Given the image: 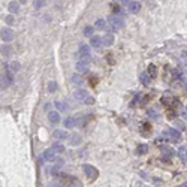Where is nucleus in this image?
<instances>
[{"mask_svg": "<svg viewBox=\"0 0 187 187\" xmlns=\"http://www.w3.org/2000/svg\"><path fill=\"white\" fill-rule=\"evenodd\" d=\"M163 138L166 141H172V142H181V139H183L181 132L174 127H169L166 132H163Z\"/></svg>", "mask_w": 187, "mask_h": 187, "instance_id": "nucleus-1", "label": "nucleus"}, {"mask_svg": "<svg viewBox=\"0 0 187 187\" xmlns=\"http://www.w3.org/2000/svg\"><path fill=\"white\" fill-rule=\"evenodd\" d=\"M108 21H109L112 30H120L124 26V20H123V16H120V15H114L112 14L109 18H108Z\"/></svg>", "mask_w": 187, "mask_h": 187, "instance_id": "nucleus-2", "label": "nucleus"}, {"mask_svg": "<svg viewBox=\"0 0 187 187\" xmlns=\"http://www.w3.org/2000/svg\"><path fill=\"white\" fill-rule=\"evenodd\" d=\"M14 84V76H12V72L9 69L5 71V74L0 76V87H8V86H12Z\"/></svg>", "mask_w": 187, "mask_h": 187, "instance_id": "nucleus-3", "label": "nucleus"}, {"mask_svg": "<svg viewBox=\"0 0 187 187\" xmlns=\"http://www.w3.org/2000/svg\"><path fill=\"white\" fill-rule=\"evenodd\" d=\"M0 38H2V41L6 42V44L12 42V41H14V31H12V29L3 27L2 30H0Z\"/></svg>", "mask_w": 187, "mask_h": 187, "instance_id": "nucleus-4", "label": "nucleus"}, {"mask_svg": "<svg viewBox=\"0 0 187 187\" xmlns=\"http://www.w3.org/2000/svg\"><path fill=\"white\" fill-rule=\"evenodd\" d=\"M82 171H84V174H86L90 180H96V177L99 175L97 169L94 166H91V165H82Z\"/></svg>", "mask_w": 187, "mask_h": 187, "instance_id": "nucleus-5", "label": "nucleus"}, {"mask_svg": "<svg viewBox=\"0 0 187 187\" xmlns=\"http://www.w3.org/2000/svg\"><path fill=\"white\" fill-rule=\"evenodd\" d=\"M78 54H79V59L89 61V59H90V46L87 44H81L79 48H78Z\"/></svg>", "mask_w": 187, "mask_h": 187, "instance_id": "nucleus-6", "label": "nucleus"}, {"mask_svg": "<svg viewBox=\"0 0 187 187\" xmlns=\"http://www.w3.org/2000/svg\"><path fill=\"white\" fill-rule=\"evenodd\" d=\"M41 162H54L56 160V151L53 150V148H48V150H45L42 154H41V159H39Z\"/></svg>", "mask_w": 187, "mask_h": 187, "instance_id": "nucleus-7", "label": "nucleus"}, {"mask_svg": "<svg viewBox=\"0 0 187 187\" xmlns=\"http://www.w3.org/2000/svg\"><path fill=\"white\" fill-rule=\"evenodd\" d=\"M89 96H90V94H89V91L82 90V89H78L76 91H74V97H75L76 100H79V102H84V100H86Z\"/></svg>", "mask_w": 187, "mask_h": 187, "instance_id": "nucleus-8", "label": "nucleus"}, {"mask_svg": "<svg viewBox=\"0 0 187 187\" xmlns=\"http://www.w3.org/2000/svg\"><path fill=\"white\" fill-rule=\"evenodd\" d=\"M48 120L53 123V124H59V123L61 121L60 112H57V111H51V112H48Z\"/></svg>", "mask_w": 187, "mask_h": 187, "instance_id": "nucleus-9", "label": "nucleus"}, {"mask_svg": "<svg viewBox=\"0 0 187 187\" xmlns=\"http://www.w3.org/2000/svg\"><path fill=\"white\" fill-rule=\"evenodd\" d=\"M53 136H54L56 139H59V141H64V139H69L71 135L67 133L66 130H54Z\"/></svg>", "mask_w": 187, "mask_h": 187, "instance_id": "nucleus-10", "label": "nucleus"}, {"mask_svg": "<svg viewBox=\"0 0 187 187\" xmlns=\"http://www.w3.org/2000/svg\"><path fill=\"white\" fill-rule=\"evenodd\" d=\"M76 71H78L79 74H86V72L89 71V63H87L86 60L78 61V63H76Z\"/></svg>", "mask_w": 187, "mask_h": 187, "instance_id": "nucleus-11", "label": "nucleus"}, {"mask_svg": "<svg viewBox=\"0 0 187 187\" xmlns=\"http://www.w3.org/2000/svg\"><path fill=\"white\" fill-rule=\"evenodd\" d=\"M114 44V36L111 35V33H106V35L102 36V45L105 46H111Z\"/></svg>", "mask_w": 187, "mask_h": 187, "instance_id": "nucleus-12", "label": "nucleus"}, {"mask_svg": "<svg viewBox=\"0 0 187 187\" xmlns=\"http://www.w3.org/2000/svg\"><path fill=\"white\" fill-rule=\"evenodd\" d=\"M63 124H64V127H67V129H74V127L76 126V118H75V117H67V118H64Z\"/></svg>", "mask_w": 187, "mask_h": 187, "instance_id": "nucleus-13", "label": "nucleus"}, {"mask_svg": "<svg viewBox=\"0 0 187 187\" xmlns=\"http://www.w3.org/2000/svg\"><path fill=\"white\" fill-rule=\"evenodd\" d=\"M139 9H141V3H139V2H130V5H129V8H127V11H129L130 14H138Z\"/></svg>", "mask_w": 187, "mask_h": 187, "instance_id": "nucleus-14", "label": "nucleus"}, {"mask_svg": "<svg viewBox=\"0 0 187 187\" xmlns=\"http://www.w3.org/2000/svg\"><path fill=\"white\" fill-rule=\"evenodd\" d=\"M8 9H9L12 14H18V12H20V3L14 0V2H11V3L8 5Z\"/></svg>", "mask_w": 187, "mask_h": 187, "instance_id": "nucleus-15", "label": "nucleus"}, {"mask_svg": "<svg viewBox=\"0 0 187 187\" xmlns=\"http://www.w3.org/2000/svg\"><path fill=\"white\" fill-rule=\"evenodd\" d=\"M174 154V150L169 148V147H163L162 148V157H166V159H171Z\"/></svg>", "mask_w": 187, "mask_h": 187, "instance_id": "nucleus-16", "label": "nucleus"}, {"mask_svg": "<svg viewBox=\"0 0 187 187\" xmlns=\"http://www.w3.org/2000/svg\"><path fill=\"white\" fill-rule=\"evenodd\" d=\"M90 44H91L93 48H99L102 45V38L100 36H91L90 38Z\"/></svg>", "mask_w": 187, "mask_h": 187, "instance_id": "nucleus-17", "label": "nucleus"}, {"mask_svg": "<svg viewBox=\"0 0 187 187\" xmlns=\"http://www.w3.org/2000/svg\"><path fill=\"white\" fill-rule=\"evenodd\" d=\"M147 74L150 75V78H156L157 76V67L154 64H150L148 69H147Z\"/></svg>", "mask_w": 187, "mask_h": 187, "instance_id": "nucleus-18", "label": "nucleus"}, {"mask_svg": "<svg viewBox=\"0 0 187 187\" xmlns=\"http://www.w3.org/2000/svg\"><path fill=\"white\" fill-rule=\"evenodd\" d=\"M139 81H141V82L144 84L145 87H148V86H150V75H148L147 72L141 74V75H139Z\"/></svg>", "mask_w": 187, "mask_h": 187, "instance_id": "nucleus-19", "label": "nucleus"}, {"mask_svg": "<svg viewBox=\"0 0 187 187\" xmlns=\"http://www.w3.org/2000/svg\"><path fill=\"white\" fill-rule=\"evenodd\" d=\"M71 145H79L81 144V136H79V135H76V133H74V135H71Z\"/></svg>", "mask_w": 187, "mask_h": 187, "instance_id": "nucleus-20", "label": "nucleus"}, {"mask_svg": "<svg viewBox=\"0 0 187 187\" xmlns=\"http://www.w3.org/2000/svg\"><path fill=\"white\" fill-rule=\"evenodd\" d=\"M160 100H162V103H165V105H172V103H175V99L172 96H169V94L163 96Z\"/></svg>", "mask_w": 187, "mask_h": 187, "instance_id": "nucleus-21", "label": "nucleus"}, {"mask_svg": "<svg viewBox=\"0 0 187 187\" xmlns=\"http://www.w3.org/2000/svg\"><path fill=\"white\" fill-rule=\"evenodd\" d=\"M53 150H54L56 153H59V154H61V153L66 151L64 145H61V144H59V142H54V144H53Z\"/></svg>", "mask_w": 187, "mask_h": 187, "instance_id": "nucleus-22", "label": "nucleus"}, {"mask_svg": "<svg viewBox=\"0 0 187 187\" xmlns=\"http://www.w3.org/2000/svg\"><path fill=\"white\" fill-rule=\"evenodd\" d=\"M147 151H148V145L141 144V145H138V148H136V154H138V156H142V154H145Z\"/></svg>", "mask_w": 187, "mask_h": 187, "instance_id": "nucleus-23", "label": "nucleus"}, {"mask_svg": "<svg viewBox=\"0 0 187 187\" xmlns=\"http://www.w3.org/2000/svg\"><path fill=\"white\" fill-rule=\"evenodd\" d=\"M20 67H21V64H20L18 61H12V63L9 64V71H11V72H20Z\"/></svg>", "mask_w": 187, "mask_h": 187, "instance_id": "nucleus-24", "label": "nucleus"}, {"mask_svg": "<svg viewBox=\"0 0 187 187\" xmlns=\"http://www.w3.org/2000/svg\"><path fill=\"white\" fill-rule=\"evenodd\" d=\"M57 89H59V86H57L56 81H49V82H48V91H49V93H56Z\"/></svg>", "mask_w": 187, "mask_h": 187, "instance_id": "nucleus-25", "label": "nucleus"}, {"mask_svg": "<svg viewBox=\"0 0 187 187\" xmlns=\"http://www.w3.org/2000/svg\"><path fill=\"white\" fill-rule=\"evenodd\" d=\"M54 106H56L59 111H67V109H69V106H67L64 102H54Z\"/></svg>", "mask_w": 187, "mask_h": 187, "instance_id": "nucleus-26", "label": "nucleus"}, {"mask_svg": "<svg viewBox=\"0 0 187 187\" xmlns=\"http://www.w3.org/2000/svg\"><path fill=\"white\" fill-rule=\"evenodd\" d=\"M178 156H180V159H181L184 163H187V148H180Z\"/></svg>", "mask_w": 187, "mask_h": 187, "instance_id": "nucleus-27", "label": "nucleus"}, {"mask_svg": "<svg viewBox=\"0 0 187 187\" xmlns=\"http://www.w3.org/2000/svg\"><path fill=\"white\" fill-rule=\"evenodd\" d=\"M94 27H96V29H99V30H103V29L106 27V21H105V20H102V18H100V20H96Z\"/></svg>", "mask_w": 187, "mask_h": 187, "instance_id": "nucleus-28", "label": "nucleus"}, {"mask_svg": "<svg viewBox=\"0 0 187 187\" xmlns=\"http://www.w3.org/2000/svg\"><path fill=\"white\" fill-rule=\"evenodd\" d=\"M93 30H94V29H93L91 26H87L86 29H84V36H87V38L94 36V35H93Z\"/></svg>", "mask_w": 187, "mask_h": 187, "instance_id": "nucleus-29", "label": "nucleus"}, {"mask_svg": "<svg viewBox=\"0 0 187 187\" xmlns=\"http://www.w3.org/2000/svg\"><path fill=\"white\" fill-rule=\"evenodd\" d=\"M0 51H2V54H5V56H11V53H12V49L9 46H6V45H3L2 48H0Z\"/></svg>", "mask_w": 187, "mask_h": 187, "instance_id": "nucleus-30", "label": "nucleus"}, {"mask_svg": "<svg viewBox=\"0 0 187 187\" xmlns=\"http://www.w3.org/2000/svg\"><path fill=\"white\" fill-rule=\"evenodd\" d=\"M72 82H74V84H76V86H81V84H82L84 81H82V78H81V76L74 75V76H72Z\"/></svg>", "mask_w": 187, "mask_h": 187, "instance_id": "nucleus-31", "label": "nucleus"}, {"mask_svg": "<svg viewBox=\"0 0 187 187\" xmlns=\"http://www.w3.org/2000/svg\"><path fill=\"white\" fill-rule=\"evenodd\" d=\"M151 130V127H150V124L148 123H142V127H141V132L144 133V135H147L148 132Z\"/></svg>", "mask_w": 187, "mask_h": 187, "instance_id": "nucleus-32", "label": "nucleus"}, {"mask_svg": "<svg viewBox=\"0 0 187 187\" xmlns=\"http://www.w3.org/2000/svg\"><path fill=\"white\" fill-rule=\"evenodd\" d=\"M33 5H35L36 9H41L44 8V0H33Z\"/></svg>", "mask_w": 187, "mask_h": 187, "instance_id": "nucleus-33", "label": "nucleus"}, {"mask_svg": "<svg viewBox=\"0 0 187 187\" xmlns=\"http://www.w3.org/2000/svg\"><path fill=\"white\" fill-rule=\"evenodd\" d=\"M5 23H6L8 26H12V24L15 23V18H14V16H12V15H8V16H6V18H5Z\"/></svg>", "mask_w": 187, "mask_h": 187, "instance_id": "nucleus-34", "label": "nucleus"}, {"mask_svg": "<svg viewBox=\"0 0 187 187\" xmlns=\"http://www.w3.org/2000/svg\"><path fill=\"white\" fill-rule=\"evenodd\" d=\"M112 12H114V15H120V12H121V6L112 5Z\"/></svg>", "mask_w": 187, "mask_h": 187, "instance_id": "nucleus-35", "label": "nucleus"}, {"mask_svg": "<svg viewBox=\"0 0 187 187\" xmlns=\"http://www.w3.org/2000/svg\"><path fill=\"white\" fill-rule=\"evenodd\" d=\"M63 163H64V160H63L61 157H56V160H54V166L61 168V166H63Z\"/></svg>", "mask_w": 187, "mask_h": 187, "instance_id": "nucleus-36", "label": "nucleus"}, {"mask_svg": "<svg viewBox=\"0 0 187 187\" xmlns=\"http://www.w3.org/2000/svg\"><path fill=\"white\" fill-rule=\"evenodd\" d=\"M82 103H86V105H93L94 103V97H91V96H89L86 100L82 102Z\"/></svg>", "mask_w": 187, "mask_h": 187, "instance_id": "nucleus-37", "label": "nucleus"}, {"mask_svg": "<svg viewBox=\"0 0 187 187\" xmlns=\"http://www.w3.org/2000/svg\"><path fill=\"white\" fill-rule=\"evenodd\" d=\"M174 123H175V126H178V129H180V130H184V129H186V127H184V123H183V121H180V120H175Z\"/></svg>", "mask_w": 187, "mask_h": 187, "instance_id": "nucleus-38", "label": "nucleus"}, {"mask_svg": "<svg viewBox=\"0 0 187 187\" xmlns=\"http://www.w3.org/2000/svg\"><path fill=\"white\" fill-rule=\"evenodd\" d=\"M121 3H123V6L129 8V5H130V0H121Z\"/></svg>", "mask_w": 187, "mask_h": 187, "instance_id": "nucleus-39", "label": "nucleus"}, {"mask_svg": "<svg viewBox=\"0 0 187 187\" xmlns=\"http://www.w3.org/2000/svg\"><path fill=\"white\" fill-rule=\"evenodd\" d=\"M183 59H184V60L187 59V53H183Z\"/></svg>", "mask_w": 187, "mask_h": 187, "instance_id": "nucleus-40", "label": "nucleus"}, {"mask_svg": "<svg viewBox=\"0 0 187 187\" xmlns=\"http://www.w3.org/2000/svg\"><path fill=\"white\" fill-rule=\"evenodd\" d=\"M27 0H18V3H26Z\"/></svg>", "mask_w": 187, "mask_h": 187, "instance_id": "nucleus-41", "label": "nucleus"}, {"mask_svg": "<svg viewBox=\"0 0 187 187\" xmlns=\"http://www.w3.org/2000/svg\"><path fill=\"white\" fill-rule=\"evenodd\" d=\"M181 187H187V183H186V184H183V186H181Z\"/></svg>", "mask_w": 187, "mask_h": 187, "instance_id": "nucleus-42", "label": "nucleus"}, {"mask_svg": "<svg viewBox=\"0 0 187 187\" xmlns=\"http://www.w3.org/2000/svg\"><path fill=\"white\" fill-rule=\"evenodd\" d=\"M115 2H117V0H115Z\"/></svg>", "mask_w": 187, "mask_h": 187, "instance_id": "nucleus-43", "label": "nucleus"}]
</instances>
